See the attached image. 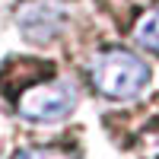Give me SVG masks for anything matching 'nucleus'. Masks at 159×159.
I'll return each instance as SVG.
<instances>
[{
    "instance_id": "obj_5",
    "label": "nucleus",
    "mask_w": 159,
    "mask_h": 159,
    "mask_svg": "<svg viewBox=\"0 0 159 159\" xmlns=\"http://www.w3.org/2000/svg\"><path fill=\"white\" fill-rule=\"evenodd\" d=\"M13 159H80L73 153H64V150H45V147H32V150H19Z\"/></svg>"
},
{
    "instance_id": "obj_1",
    "label": "nucleus",
    "mask_w": 159,
    "mask_h": 159,
    "mask_svg": "<svg viewBox=\"0 0 159 159\" xmlns=\"http://www.w3.org/2000/svg\"><path fill=\"white\" fill-rule=\"evenodd\" d=\"M92 86L108 99H130L150 83V67L147 61L121 48H108L92 61Z\"/></svg>"
},
{
    "instance_id": "obj_3",
    "label": "nucleus",
    "mask_w": 159,
    "mask_h": 159,
    "mask_svg": "<svg viewBox=\"0 0 159 159\" xmlns=\"http://www.w3.org/2000/svg\"><path fill=\"white\" fill-rule=\"evenodd\" d=\"M19 25H22V32L29 35L32 42H48V38L57 32V25H61V10L54 3H45V0L29 3L19 13Z\"/></svg>"
},
{
    "instance_id": "obj_4",
    "label": "nucleus",
    "mask_w": 159,
    "mask_h": 159,
    "mask_svg": "<svg viewBox=\"0 0 159 159\" xmlns=\"http://www.w3.org/2000/svg\"><path fill=\"white\" fill-rule=\"evenodd\" d=\"M134 38H137V45H140V48L156 51V54H159V7L140 16L137 29H134Z\"/></svg>"
},
{
    "instance_id": "obj_2",
    "label": "nucleus",
    "mask_w": 159,
    "mask_h": 159,
    "mask_svg": "<svg viewBox=\"0 0 159 159\" xmlns=\"http://www.w3.org/2000/svg\"><path fill=\"white\" fill-rule=\"evenodd\" d=\"M76 105V89L67 80H45L35 83L16 99V111L29 121H61Z\"/></svg>"
}]
</instances>
